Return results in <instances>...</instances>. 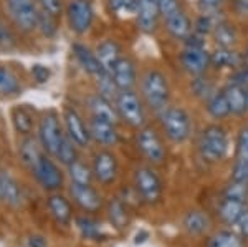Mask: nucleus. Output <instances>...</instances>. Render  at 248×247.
<instances>
[{"mask_svg": "<svg viewBox=\"0 0 248 247\" xmlns=\"http://www.w3.org/2000/svg\"><path fill=\"white\" fill-rule=\"evenodd\" d=\"M141 91L146 99V105L155 113H161L167 108L170 98V88L166 75L159 70H149L142 77Z\"/></svg>", "mask_w": 248, "mask_h": 247, "instance_id": "f257e3e1", "label": "nucleus"}, {"mask_svg": "<svg viewBox=\"0 0 248 247\" xmlns=\"http://www.w3.org/2000/svg\"><path fill=\"white\" fill-rule=\"evenodd\" d=\"M199 151L207 163L222 161L229 151L227 131L218 125H209L207 128H203L199 138Z\"/></svg>", "mask_w": 248, "mask_h": 247, "instance_id": "f03ea898", "label": "nucleus"}, {"mask_svg": "<svg viewBox=\"0 0 248 247\" xmlns=\"http://www.w3.org/2000/svg\"><path fill=\"white\" fill-rule=\"evenodd\" d=\"M161 118V125L166 136L170 139L172 143H184L187 141L192 131L190 116L186 110L181 106H167L159 113Z\"/></svg>", "mask_w": 248, "mask_h": 247, "instance_id": "7ed1b4c3", "label": "nucleus"}, {"mask_svg": "<svg viewBox=\"0 0 248 247\" xmlns=\"http://www.w3.org/2000/svg\"><path fill=\"white\" fill-rule=\"evenodd\" d=\"M116 110H118L119 118L124 119L133 128H142L146 123L144 106L133 90L119 91L116 97Z\"/></svg>", "mask_w": 248, "mask_h": 247, "instance_id": "20e7f679", "label": "nucleus"}, {"mask_svg": "<svg viewBox=\"0 0 248 247\" xmlns=\"http://www.w3.org/2000/svg\"><path fill=\"white\" fill-rule=\"evenodd\" d=\"M10 17L22 30L31 32L38 27L40 10L38 0H5Z\"/></svg>", "mask_w": 248, "mask_h": 247, "instance_id": "39448f33", "label": "nucleus"}, {"mask_svg": "<svg viewBox=\"0 0 248 247\" xmlns=\"http://www.w3.org/2000/svg\"><path fill=\"white\" fill-rule=\"evenodd\" d=\"M134 186L147 204H157L162 198V181L153 168H139L134 174Z\"/></svg>", "mask_w": 248, "mask_h": 247, "instance_id": "423d86ee", "label": "nucleus"}, {"mask_svg": "<svg viewBox=\"0 0 248 247\" xmlns=\"http://www.w3.org/2000/svg\"><path fill=\"white\" fill-rule=\"evenodd\" d=\"M63 136H65V133H63L62 125H60L58 115L55 111H48L45 116L40 119L38 125V138L43 149L51 156H57Z\"/></svg>", "mask_w": 248, "mask_h": 247, "instance_id": "0eeeda50", "label": "nucleus"}, {"mask_svg": "<svg viewBox=\"0 0 248 247\" xmlns=\"http://www.w3.org/2000/svg\"><path fill=\"white\" fill-rule=\"evenodd\" d=\"M138 148L147 161L161 165L166 159V146L153 126H142L138 133Z\"/></svg>", "mask_w": 248, "mask_h": 247, "instance_id": "6e6552de", "label": "nucleus"}, {"mask_svg": "<svg viewBox=\"0 0 248 247\" xmlns=\"http://www.w3.org/2000/svg\"><path fill=\"white\" fill-rule=\"evenodd\" d=\"M68 22L75 33L83 35L91 29L94 20V10L90 0H71L68 5Z\"/></svg>", "mask_w": 248, "mask_h": 247, "instance_id": "1a4fd4ad", "label": "nucleus"}, {"mask_svg": "<svg viewBox=\"0 0 248 247\" xmlns=\"http://www.w3.org/2000/svg\"><path fill=\"white\" fill-rule=\"evenodd\" d=\"M33 176L37 178V181L40 184L43 186L45 189L48 191H55V189H60L63 186V174L62 171L50 158H46L43 154L40 158V161L37 163L33 169H31Z\"/></svg>", "mask_w": 248, "mask_h": 247, "instance_id": "9d476101", "label": "nucleus"}, {"mask_svg": "<svg viewBox=\"0 0 248 247\" xmlns=\"http://www.w3.org/2000/svg\"><path fill=\"white\" fill-rule=\"evenodd\" d=\"M181 63L184 70L189 71L194 77H199V75L205 73V70L209 68L210 53H207V50L203 47L187 45L181 53Z\"/></svg>", "mask_w": 248, "mask_h": 247, "instance_id": "9b49d317", "label": "nucleus"}, {"mask_svg": "<svg viewBox=\"0 0 248 247\" xmlns=\"http://www.w3.org/2000/svg\"><path fill=\"white\" fill-rule=\"evenodd\" d=\"M93 174L101 184H111L118 178V161L109 151H99L93 159Z\"/></svg>", "mask_w": 248, "mask_h": 247, "instance_id": "f8f14e48", "label": "nucleus"}, {"mask_svg": "<svg viewBox=\"0 0 248 247\" xmlns=\"http://www.w3.org/2000/svg\"><path fill=\"white\" fill-rule=\"evenodd\" d=\"M63 119H65V128L66 134L71 138V141L75 143L79 148H85L90 143L91 133L90 128H86L85 121L81 119V116L75 111L73 108H66L63 113Z\"/></svg>", "mask_w": 248, "mask_h": 247, "instance_id": "ddd939ff", "label": "nucleus"}, {"mask_svg": "<svg viewBox=\"0 0 248 247\" xmlns=\"http://www.w3.org/2000/svg\"><path fill=\"white\" fill-rule=\"evenodd\" d=\"M161 17L159 0H138V27L144 33H153L157 29V22Z\"/></svg>", "mask_w": 248, "mask_h": 247, "instance_id": "4468645a", "label": "nucleus"}, {"mask_svg": "<svg viewBox=\"0 0 248 247\" xmlns=\"http://www.w3.org/2000/svg\"><path fill=\"white\" fill-rule=\"evenodd\" d=\"M111 77H113L119 91L133 90L136 80H138V71H136L134 62L127 57H121L113 66V70H111Z\"/></svg>", "mask_w": 248, "mask_h": 247, "instance_id": "2eb2a0df", "label": "nucleus"}, {"mask_svg": "<svg viewBox=\"0 0 248 247\" xmlns=\"http://www.w3.org/2000/svg\"><path fill=\"white\" fill-rule=\"evenodd\" d=\"M70 194L73 198V201L86 213H96L99 208H101L103 201L101 196L96 193V189L91 188L90 184H78V182H73L70 188Z\"/></svg>", "mask_w": 248, "mask_h": 247, "instance_id": "dca6fc26", "label": "nucleus"}, {"mask_svg": "<svg viewBox=\"0 0 248 247\" xmlns=\"http://www.w3.org/2000/svg\"><path fill=\"white\" fill-rule=\"evenodd\" d=\"M90 133L94 141L105 146H114L119 141V133L114 123L105 121V119L93 118L90 121Z\"/></svg>", "mask_w": 248, "mask_h": 247, "instance_id": "f3484780", "label": "nucleus"}, {"mask_svg": "<svg viewBox=\"0 0 248 247\" xmlns=\"http://www.w3.org/2000/svg\"><path fill=\"white\" fill-rule=\"evenodd\" d=\"M88 108H90L93 118L105 119V121L114 123V125L118 123V119H119V115H118L116 106L111 105L109 98L103 97L101 93L91 95V97L88 98Z\"/></svg>", "mask_w": 248, "mask_h": 247, "instance_id": "a211bd4d", "label": "nucleus"}, {"mask_svg": "<svg viewBox=\"0 0 248 247\" xmlns=\"http://www.w3.org/2000/svg\"><path fill=\"white\" fill-rule=\"evenodd\" d=\"M73 55L77 58V62L81 65V68L90 73L91 77H99L105 71H108L105 66L101 65V62L96 57V53H93L90 49H86L85 45H79V43H75L73 45Z\"/></svg>", "mask_w": 248, "mask_h": 247, "instance_id": "6ab92c4d", "label": "nucleus"}, {"mask_svg": "<svg viewBox=\"0 0 248 247\" xmlns=\"http://www.w3.org/2000/svg\"><path fill=\"white\" fill-rule=\"evenodd\" d=\"M247 209H248L247 208V201L223 196V199L220 201V204H218V216H220V219H222L223 222H225V224L235 226Z\"/></svg>", "mask_w": 248, "mask_h": 247, "instance_id": "aec40b11", "label": "nucleus"}, {"mask_svg": "<svg viewBox=\"0 0 248 247\" xmlns=\"http://www.w3.org/2000/svg\"><path fill=\"white\" fill-rule=\"evenodd\" d=\"M94 53L99 62H101V65L111 73L113 66L118 63V60L121 58V47H119V43L114 42V40H105V42H101L96 47Z\"/></svg>", "mask_w": 248, "mask_h": 247, "instance_id": "412c9836", "label": "nucleus"}, {"mask_svg": "<svg viewBox=\"0 0 248 247\" xmlns=\"http://www.w3.org/2000/svg\"><path fill=\"white\" fill-rule=\"evenodd\" d=\"M223 93L227 97V101L230 105L232 115H243L247 110V90L242 85L232 82L223 88Z\"/></svg>", "mask_w": 248, "mask_h": 247, "instance_id": "4be33fe9", "label": "nucleus"}, {"mask_svg": "<svg viewBox=\"0 0 248 247\" xmlns=\"http://www.w3.org/2000/svg\"><path fill=\"white\" fill-rule=\"evenodd\" d=\"M166 27H167V32H169L175 40H186V38H189L192 33L190 18L187 17V14L184 10H179L177 14H174L172 17L166 18Z\"/></svg>", "mask_w": 248, "mask_h": 247, "instance_id": "5701e85b", "label": "nucleus"}, {"mask_svg": "<svg viewBox=\"0 0 248 247\" xmlns=\"http://www.w3.org/2000/svg\"><path fill=\"white\" fill-rule=\"evenodd\" d=\"M46 208L50 211L51 217L58 222V224H70L71 221V204L66 198L60 196V194H53V196L48 198Z\"/></svg>", "mask_w": 248, "mask_h": 247, "instance_id": "b1692460", "label": "nucleus"}, {"mask_svg": "<svg viewBox=\"0 0 248 247\" xmlns=\"http://www.w3.org/2000/svg\"><path fill=\"white\" fill-rule=\"evenodd\" d=\"M182 226L190 236H201L210 228V217L202 211H189L182 219Z\"/></svg>", "mask_w": 248, "mask_h": 247, "instance_id": "393cba45", "label": "nucleus"}, {"mask_svg": "<svg viewBox=\"0 0 248 247\" xmlns=\"http://www.w3.org/2000/svg\"><path fill=\"white\" fill-rule=\"evenodd\" d=\"M207 111H209L210 116L215 119H223L232 113L230 105H229V101H227V97H225V93H223V90L215 91V93L207 99Z\"/></svg>", "mask_w": 248, "mask_h": 247, "instance_id": "a878e982", "label": "nucleus"}, {"mask_svg": "<svg viewBox=\"0 0 248 247\" xmlns=\"http://www.w3.org/2000/svg\"><path fill=\"white\" fill-rule=\"evenodd\" d=\"M214 38L218 47L232 49V47L238 42V33L233 25H230V23H227V22H220L217 25V29L214 30Z\"/></svg>", "mask_w": 248, "mask_h": 247, "instance_id": "bb28decb", "label": "nucleus"}, {"mask_svg": "<svg viewBox=\"0 0 248 247\" xmlns=\"http://www.w3.org/2000/svg\"><path fill=\"white\" fill-rule=\"evenodd\" d=\"M240 62L238 53H235L232 49H223L218 47L214 53H210V65L215 68H230V66H237Z\"/></svg>", "mask_w": 248, "mask_h": 247, "instance_id": "cd10ccee", "label": "nucleus"}, {"mask_svg": "<svg viewBox=\"0 0 248 247\" xmlns=\"http://www.w3.org/2000/svg\"><path fill=\"white\" fill-rule=\"evenodd\" d=\"M42 151L38 148V143L35 141V139H25V141L22 143V146H20V158H22L23 165L27 166L30 171L37 166V163L40 161V158H42Z\"/></svg>", "mask_w": 248, "mask_h": 247, "instance_id": "c85d7f7f", "label": "nucleus"}, {"mask_svg": "<svg viewBox=\"0 0 248 247\" xmlns=\"http://www.w3.org/2000/svg\"><path fill=\"white\" fill-rule=\"evenodd\" d=\"M209 247H245L243 237L233 231H220L209 241Z\"/></svg>", "mask_w": 248, "mask_h": 247, "instance_id": "c756f323", "label": "nucleus"}, {"mask_svg": "<svg viewBox=\"0 0 248 247\" xmlns=\"http://www.w3.org/2000/svg\"><path fill=\"white\" fill-rule=\"evenodd\" d=\"M0 182H2V196L12 206H20L22 202V191L15 179H12L9 174H0Z\"/></svg>", "mask_w": 248, "mask_h": 247, "instance_id": "7c9ffc66", "label": "nucleus"}, {"mask_svg": "<svg viewBox=\"0 0 248 247\" xmlns=\"http://www.w3.org/2000/svg\"><path fill=\"white\" fill-rule=\"evenodd\" d=\"M12 121H14L15 130L22 134H30L31 130H33V119H31V115L25 110V106L14 108V111H12Z\"/></svg>", "mask_w": 248, "mask_h": 247, "instance_id": "2f4dec72", "label": "nucleus"}, {"mask_svg": "<svg viewBox=\"0 0 248 247\" xmlns=\"http://www.w3.org/2000/svg\"><path fill=\"white\" fill-rule=\"evenodd\" d=\"M77 228L79 231V234L85 239H91V241H99V239H103L101 226L86 216L77 217Z\"/></svg>", "mask_w": 248, "mask_h": 247, "instance_id": "473e14b6", "label": "nucleus"}, {"mask_svg": "<svg viewBox=\"0 0 248 247\" xmlns=\"http://www.w3.org/2000/svg\"><path fill=\"white\" fill-rule=\"evenodd\" d=\"M20 83L15 73L7 66L0 65V95H17Z\"/></svg>", "mask_w": 248, "mask_h": 247, "instance_id": "72a5a7b5", "label": "nucleus"}, {"mask_svg": "<svg viewBox=\"0 0 248 247\" xmlns=\"http://www.w3.org/2000/svg\"><path fill=\"white\" fill-rule=\"evenodd\" d=\"M108 5L116 17H131L138 14V0H108Z\"/></svg>", "mask_w": 248, "mask_h": 247, "instance_id": "f704fd0d", "label": "nucleus"}, {"mask_svg": "<svg viewBox=\"0 0 248 247\" xmlns=\"http://www.w3.org/2000/svg\"><path fill=\"white\" fill-rule=\"evenodd\" d=\"M190 90H192V93H194L195 97L201 98V99H205V101L215 93V91H217V90H215V86H214V83H212L207 77H202V75H199L195 80H192Z\"/></svg>", "mask_w": 248, "mask_h": 247, "instance_id": "c9c22d12", "label": "nucleus"}, {"mask_svg": "<svg viewBox=\"0 0 248 247\" xmlns=\"http://www.w3.org/2000/svg\"><path fill=\"white\" fill-rule=\"evenodd\" d=\"M108 214H109V221L113 222L116 228H124L127 224V209L119 199H113L109 202V208H108Z\"/></svg>", "mask_w": 248, "mask_h": 247, "instance_id": "e433bc0d", "label": "nucleus"}, {"mask_svg": "<svg viewBox=\"0 0 248 247\" xmlns=\"http://www.w3.org/2000/svg\"><path fill=\"white\" fill-rule=\"evenodd\" d=\"M75 143L71 141V138L65 134L62 139V143H60V148H58V153L55 158H58L60 161L63 163V165L70 166L71 163L77 161V148H75Z\"/></svg>", "mask_w": 248, "mask_h": 247, "instance_id": "4c0bfd02", "label": "nucleus"}, {"mask_svg": "<svg viewBox=\"0 0 248 247\" xmlns=\"http://www.w3.org/2000/svg\"><path fill=\"white\" fill-rule=\"evenodd\" d=\"M68 171H70V178L73 182H78V184H90L91 178H93V171L88 168L86 165L79 161H75L68 166Z\"/></svg>", "mask_w": 248, "mask_h": 247, "instance_id": "58836bf2", "label": "nucleus"}, {"mask_svg": "<svg viewBox=\"0 0 248 247\" xmlns=\"http://www.w3.org/2000/svg\"><path fill=\"white\" fill-rule=\"evenodd\" d=\"M217 12H207V14L201 15L195 22V32L201 35H205V33H214V30L217 29V25L223 20H218L217 18Z\"/></svg>", "mask_w": 248, "mask_h": 247, "instance_id": "ea45409f", "label": "nucleus"}, {"mask_svg": "<svg viewBox=\"0 0 248 247\" xmlns=\"http://www.w3.org/2000/svg\"><path fill=\"white\" fill-rule=\"evenodd\" d=\"M38 27L43 32V35L51 37L57 32V23H55V15L48 14L45 10H40V18H38Z\"/></svg>", "mask_w": 248, "mask_h": 247, "instance_id": "a19ab883", "label": "nucleus"}, {"mask_svg": "<svg viewBox=\"0 0 248 247\" xmlns=\"http://www.w3.org/2000/svg\"><path fill=\"white\" fill-rule=\"evenodd\" d=\"M223 196L233 198V199H242V201H248V184L232 181L230 184L227 186L225 194H223Z\"/></svg>", "mask_w": 248, "mask_h": 247, "instance_id": "79ce46f5", "label": "nucleus"}, {"mask_svg": "<svg viewBox=\"0 0 248 247\" xmlns=\"http://www.w3.org/2000/svg\"><path fill=\"white\" fill-rule=\"evenodd\" d=\"M235 159L248 163V126L240 130L238 138H237V154Z\"/></svg>", "mask_w": 248, "mask_h": 247, "instance_id": "37998d69", "label": "nucleus"}, {"mask_svg": "<svg viewBox=\"0 0 248 247\" xmlns=\"http://www.w3.org/2000/svg\"><path fill=\"white\" fill-rule=\"evenodd\" d=\"M232 181L248 184V163L247 161L235 159L233 168H232Z\"/></svg>", "mask_w": 248, "mask_h": 247, "instance_id": "c03bdc74", "label": "nucleus"}, {"mask_svg": "<svg viewBox=\"0 0 248 247\" xmlns=\"http://www.w3.org/2000/svg\"><path fill=\"white\" fill-rule=\"evenodd\" d=\"M159 9H161V17L164 20L177 14L179 10H182L179 0H159Z\"/></svg>", "mask_w": 248, "mask_h": 247, "instance_id": "a18cd8bd", "label": "nucleus"}, {"mask_svg": "<svg viewBox=\"0 0 248 247\" xmlns=\"http://www.w3.org/2000/svg\"><path fill=\"white\" fill-rule=\"evenodd\" d=\"M38 3L43 10L48 12V14H51V15H55V17L62 14V9H63L62 0H38Z\"/></svg>", "mask_w": 248, "mask_h": 247, "instance_id": "49530a36", "label": "nucleus"}, {"mask_svg": "<svg viewBox=\"0 0 248 247\" xmlns=\"http://www.w3.org/2000/svg\"><path fill=\"white\" fill-rule=\"evenodd\" d=\"M31 77H33V80L37 83H46L48 80H50L51 77V71L50 68H46V66H43V65H33L31 66Z\"/></svg>", "mask_w": 248, "mask_h": 247, "instance_id": "de8ad7c7", "label": "nucleus"}, {"mask_svg": "<svg viewBox=\"0 0 248 247\" xmlns=\"http://www.w3.org/2000/svg\"><path fill=\"white\" fill-rule=\"evenodd\" d=\"M14 45H15L14 33H12L5 25L0 23V47H3V49H10V47H14Z\"/></svg>", "mask_w": 248, "mask_h": 247, "instance_id": "09e8293b", "label": "nucleus"}, {"mask_svg": "<svg viewBox=\"0 0 248 247\" xmlns=\"http://www.w3.org/2000/svg\"><path fill=\"white\" fill-rule=\"evenodd\" d=\"M223 0H199V7H201V10L203 14H207V12H217V9L220 5H222Z\"/></svg>", "mask_w": 248, "mask_h": 247, "instance_id": "8fccbe9b", "label": "nucleus"}, {"mask_svg": "<svg viewBox=\"0 0 248 247\" xmlns=\"http://www.w3.org/2000/svg\"><path fill=\"white\" fill-rule=\"evenodd\" d=\"M235 228H237V232L243 239H248V209L243 213V216L238 219V222L235 224Z\"/></svg>", "mask_w": 248, "mask_h": 247, "instance_id": "3c124183", "label": "nucleus"}, {"mask_svg": "<svg viewBox=\"0 0 248 247\" xmlns=\"http://www.w3.org/2000/svg\"><path fill=\"white\" fill-rule=\"evenodd\" d=\"M27 247H48V242H46V239L43 236H40V234H33V236H30L27 239Z\"/></svg>", "mask_w": 248, "mask_h": 247, "instance_id": "603ef678", "label": "nucleus"}, {"mask_svg": "<svg viewBox=\"0 0 248 247\" xmlns=\"http://www.w3.org/2000/svg\"><path fill=\"white\" fill-rule=\"evenodd\" d=\"M247 90V110H248V88H245Z\"/></svg>", "mask_w": 248, "mask_h": 247, "instance_id": "864d4df0", "label": "nucleus"}, {"mask_svg": "<svg viewBox=\"0 0 248 247\" xmlns=\"http://www.w3.org/2000/svg\"><path fill=\"white\" fill-rule=\"evenodd\" d=\"M0 198H3L2 196V182H0Z\"/></svg>", "mask_w": 248, "mask_h": 247, "instance_id": "5fc2aeb1", "label": "nucleus"}, {"mask_svg": "<svg viewBox=\"0 0 248 247\" xmlns=\"http://www.w3.org/2000/svg\"><path fill=\"white\" fill-rule=\"evenodd\" d=\"M245 62H247V65H248V51H247V57H245Z\"/></svg>", "mask_w": 248, "mask_h": 247, "instance_id": "6e6d98bb", "label": "nucleus"}]
</instances>
